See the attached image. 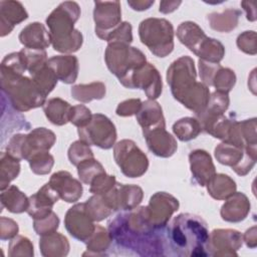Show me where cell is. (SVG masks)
Returning <instances> with one entry per match:
<instances>
[{
    "label": "cell",
    "instance_id": "obj_1",
    "mask_svg": "<svg viewBox=\"0 0 257 257\" xmlns=\"http://www.w3.org/2000/svg\"><path fill=\"white\" fill-rule=\"evenodd\" d=\"M111 240L141 256L165 255V240L150 223L147 207L122 211L107 223Z\"/></svg>",
    "mask_w": 257,
    "mask_h": 257
},
{
    "label": "cell",
    "instance_id": "obj_2",
    "mask_svg": "<svg viewBox=\"0 0 257 257\" xmlns=\"http://www.w3.org/2000/svg\"><path fill=\"white\" fill-rule=\"evenodd\" d=\"M167 82L172 95L195 114L202 112L209 101L210 89L201 81H197L194 59L183 55L174 60L167 69Z\"/></svg>",
    "mask_w": 257,
    "mask_h": 257
},
{
    "label": "cell",
    "instance_id": "obj_3",
    "mask_svg": "<svg viewBox=\"0 0 257 257\" xmlns=\"http://www.w3.org/2000/svg\"><path fill=\"white\" fill-rule=\"evenodd\" d=\"M209 235L207 223L200 216L191 213L179 214L168 227L171 248L180 256H208Z\"/></svg>",
    "mask_w": 257,
    "mask_h": 257
},
{
    "label": "cell",
    "instance_id": "obj_4",
    "mask_svg": "<svg viewBox=\"0 0 257 257\" xmlns=\"http://www.w3.org/2000/svg\"><path fill=\"white\" fill-rule=\"evenodd\" d=\"M80 16V7L74 1L61 2L46 18L50 42L54 50L70 54L80 49L83 43L81 32L74 28Z\"/></svg>",
    "mask_w": 257,
    "mask_h": 257
},
{
    "label": "cell",
    "instance_id": "obj_5",
    "mask_svg": "<svg viewBox=\"0 0 257 257\" xmlns=\"http://www.w3.org/2000/svg\"><path fill=\"white\" fill-rule=\"evenodd\" d=\"M0 79L3 94L8 97L11 106L18 112L43 106L47 100L34 81L24 74L1 71Z\"/></svg>",
    "mask_w": 257,
    "mask_h": 257
},
{
    "label": "cell",
    "instance_id": "obj_6",
    "mask_svg": "<svg viewBox=\"0 0 257 257\" xmlns=\"http://www.w3.org/2000/svg\"><path fill=\"white\" fill-rule=\"evenodd\" d=\"M104 61L122 84L134 71L147 63V58L143 51L128 43L109 42L104 51Z\"/></svg>",
    "mask_w": 257,
    "mask_h": 257
},
{
    "label": "cell",
    "instance_id": "obj_7",
    "mask_svg": "<svg viewBox=\"0 0 257 257\" xmlns=\"http://www.w3.org/2000/svg\"><path fill=\"white\" fill-rule=\"evenodd\" d=\"M174 27L165 18L151 17L139 25L141 42L157 57H166L174 49Z\"/></svg>",
    "mask_w": 257,
    "mask_h": 257
},
{
    "label": "cell",
    "instance_id": "obj_8",
    "mask_svg": "<svg viewBox=\"0 0 257 257\" xmlns=\"http://www.w3.org/2000/svg\"><path fill=\"white\" fill-rule=\"evenodd\" d=\"M56 142L55 134L46 127H36L28 134H16L10 138L6 152L13 158L22 161L39 152H49Z\"/></svg>",
    "mask_w": 257,
    "mask_h": 257
},
{
    "label": "cell",
    "instance_id": "obj_9",
    "mask_svg": "<svg viewBox=\"0 0 257 257\" xmlns=\"http://www.w3.org/2000/svg\"><path fill=\"white\" fill-rule=\"evenodd\" d=\"M113 159L127 178H140L148 171L147 155L132 140H121L113 146Z\"/></svg>",
    "mask_w": 257,
    "mask_h": 257
},
{
    "label": "cell",
    "instance_id": "obj_10",
    "mask_svg": "<svg viewBox=\"0 0 257 257\" xmlns=\"http://www.w3.org/2000/svg\"><path fill=\"white\" fill-rule=\"evenodd\" d=\"M77 134L82 142L102 150L111 149L117 137L114 123L102 113L92 114L86 125L77 128Z\"/></svg>",
    "mask_w": 257,
    "mask_h": 257
},
{
    "label": "cell",
    "instance_id": "obj_11",
    "mask_svg": "<svg viewBox=\"0 0 257 257\" xmlns=\"http://www.w3.org/2000/svg\"><path fill=\"white\" fill-rule=\"evenodd\" d=\"M218 163L231 167L239 176H246L255 166L257 161V150L248 151L230 142L223 141L214 151Z\"/></svg>",
    "mask_w": 257,
    "mask_h": 257
},
{
    "label": "cell",
    "instance_id": "obj_12",
    "mask_svg": "<svg viewBox=\"0 0 257 257\" xmlns=\"http://www.w3.org/2000/svg\"><path fill=\"white\" fill-rule=\"evenodd\" d=\"M122 85L131 89H142L148 98L153 100L160 97L163 90L162 76L159 70L150 62L134 71Z\"/></svg>",
    "mask_w": 257,
    "mask_h": 257
},
{
    "label": "cell",
    "instance_id": "obj_13",
    "mask_svg": "<svg viewBox=\"0 0 257 257\" xmlns=\"http://www.w3.org/2000/svg\"><path fill=\"white\" fill-rule=\"evenodd\" d=\"M179 201L167 192L155 193L147 207L148 217L151 225L156 229H163L170 221L173 214L179 209Z\"/></svg>",
    "mask_w": 257,
    "mask_h": 257
},
{
    "label": "cell",
    "instance_id": "obj_14",
    "mask_svg": "<svg viewBox=\"0 0 257 257\" xmlns=\"http://www.w3.org/2000/svg\"><path fill=\"white\" fill-rule=\"evenodd\" d=\"M242 234L235 229H214L209 235L208 253L211 256H237L242 247Z\"/></svg>",
    "mask_w": 257,
    "mask_h": 257
},
{
    "label": "cell",
    "instance_id": "obj_15",
    "mask_svg": "<svg viewBox=\"0 0 257 257\" xmlns=\"http://www.w3.org/2000/svg\"><path fill=\"white\" fill-rule=\"evenodd\" d=\"M66 231L74 239L86 242L94 232V221L88 215L85 204L77 203L69 208L64 217Z\"/></svg>",
    "mask_w": 257,
    "mask_h": 257
},
{
    "label": "cell",
    "instance_id": "obj_16",
    "mask_svg": "<svg viewBox=\"0 0 257 257\" xmlns=\"http://www.w3.org/2000/svg\"><path fill=\"white\" fill-rule=\"evenodd\" d=\"M93 20L95 34L98 38L104 36L121 23V9L119 1H94Z\"/></svg>",
    "mask_w": 257,
    "mask_h": 257
},
{
    "label": "cell",
    "instance_id": "obj_17",
    "mask_svg": "<svg viewBox=\"0 0 257 257\" xmlns=\"http://www.w3.org/2000/svg\"><path fill=\"white\" fill-rule=\"evenodd\" d=\"M256 126V117L242 121L233 119L225 142H230L248 151L257 150Z\"/></svg>",
    "mask_w": 257,
    "mask_h": 257
},
{
    "label": "cell",
    "instance_id": "obj_18",
    "mask_svg": "<svg viewBox=\"0 0 257 257\" xmlns=\"http://www.w3.org/2000/svg\"><path fill=\"white\" fill-rule=\"evenodd\" d=\"M48 183L58 194L59 198L66 203H75L82 196L81 182L73 178L67 171H59L52 174Z\"/></svg>",
    "mask_w": 257,
    "mask_h": 257
},
{
    "label": "cell",
    "instance_id": "obj_19",
    "mask_svg": "<svg viewBox=\"0 0 257 257\" xmlns=\"http://www.w3.org/2000/svg\"><path fill=\"white\" fill-rule=\"evenodd\" d=\"M29 198L27 214L33 219L38 220L48 216L52 212L54 204L60 199L55 190L46 183L35 194Z\"/></svg>",
    "mask_w": 257,
    "mask_h": 257
},
{
    "label": "cell",
    "instance_id": "obj_20",
    "mask_svg": "<svg viewBox=\"0 0 257 257\" xmlns=\"http://www.w3.org/2000/svg\"><path fill=\"white\" fill-rule=\"evenodd\" d=\"M190 170L194 181L201 187H205L216 175V168L212 157L205 150H194L189 155Z\"/></svg>",
    "mask_w": 257,
    "mask_h": 257
},
{
    "label": "cell",
    "instance_id": "obj_21",
    "mask_svg": "<svg viewBox=\"0 0 257 257\" xmlns=\"http://www.w3.org/2000/svg\"><path fill=\"white\" fill-rule=\"evenodd\" d=\"M143 136L149 150L157 157L170 158L178 149L176 139L166 131V127H159L143 133Z\"/></svg>",
    "mask_w": 257,
    "mask_h": 257
},
{
    "label": "cell",
    "instance_id": "obj_22",
    "mask_svg": "<svg viewBox=\"0 0 257 257\" xmlns=\"http://www.w3.org/2000/svg\"><path fill=\"white\" fill-rule=\"evenodd\" d=\"M28 18V13L21 2L13 0L0 1V36L8 35L15 25Z\"/></svg>",
    "mask_w": 257,
    "mask_h": 257
},
{
    "label": "cell",
    "instance_id": "obj_23",
    "mask_svg": "<svg viewBox=\"0 0 257 257\" xmlns=\"http://www.w3.org/2000/svg\"><path fill=\"white\" fill-rule=\"evenodd\" d=\"M225 201L220 210V215L224 221L239 223L246 219L250 212L251 204L244 193L235 192Z\"/></svg>",
    "mask_w": 257,
    "mask_h": 257
},
{
    "label": "cell",
    "instance_id": "obj_24",
    "mask_svg": "<svg viewBox=\"0 0 257 257\" xmlns=\"http://www.w3.org/2000/svg\"><path fill=\"white\" fill-rule=\"evenodd\" d=\"M136 117L143 130V133L159 127H166L162 106L156 100L147 99L143 101L139 112L136 114Z\"/></svg>",
    "mask_w": 257,
    "mask_h": 257
},
{
    "label": "cell",
    "instance_id": "obj_25",
    "mask_svg": "<svg viewBox=\"0 0 257 257\" xmlns=\"http://www.w3.org/2000/svg\"><path fill=\"white\" fill-rule=\"evenodd\" d=\"M48 65L54 71L58 80L63 83L71 84L78 76V59L72 54L52 56L48 59Z\"/></svg>",
    "mask_w": 257,
    "mask_h": 257
},
{
    "label": "cell",
    "instance_id": "obj_26",
    "mask_svg": "<svg viewBox=\"0 0 257 257\" xmlns=\"http://www.w3.org/2000/svg\"><path fill=\"white\" fill-rule=\"evenodd\" d=\"M18 39L25 48L45 50L50 44L49 31L44 24L32 22L25 26L19 33Z\"/></svg>",
    "mask_w": 257,
    "mask_h": 257
},
{
    "label": "cell",
    "instance_id": "obj_27",
    "mask_svg": "<svg viewBox=\"0 0 257 257\" xmlns=\"http://www.w3.org/2000/svg\"><path fill=\"white\" fill-rule=\"evenodd\" d=\"M144 191L140 186L118 184L115 185L116 211H127L137 208L143 201Z\"/></svg>",
    "mask_w": 257,
    "mask_h": 257
},
{
    "label": "cell",
    "instance_id": "obj_28",
    "mask_svg": "<svg viewBox=\"0 0 257 257\" xmlns=\"http://www.w3.org/2000/svg\"><path fill=\"white\" fill-rule=\"evenodd\" d=\"M39 249L44 257H63L69 253L70 245L64 235L53 232L40 237Z\"/></svg>",
    "mask_w": 257,
    "mask_h": 257
},
{
    "label": "cell",
    "instance_id": "obj_29",
    "mask_svg": "<svg viewBox=\"0 0 257 257\" xmlns=\"http://www.w3.org/2000/svg\"><path fill=\"white\" fill-rule=\"evenodd\" d=\"M241 16V11L235 8H228L222 12H212L207 15L210 27L221 33H229L234 30Z\"/></svg>",
    "mask_w": 257,
    "mask_h": 257
},
{
    "label": "cell",
    "instance_id": "obj_30",
    "mask_svg": "<svg viewBox=\"0 0 257 257\" xmlns=\"http://www.w3.org/2000/svg\"><path fill=\"white\" fill-rule=\"evenodd\" d=\"M43 111L47 119L55 125H64L69 122L71 105L60 97L47 99L44 103Z\"/></svg>",
    "mask_w": 257,
    "mask_h": 257
},
{
    "label": "cell",
    "instance_id": "obj_31",
    "mask_svg": "<svg viewBox=\"0 0 257 257\" xmlns=\"http://www.w3.org/2000/svg\"><path fill=\"white\" fill-rule=\"evenodd\" d=\"M177 37L193 53L207 37L204 30L193 21H184L177 28Z\"/></svg>",
    "mask_w": 257,
    "mask_h": 257
},
{
    "label": "cell",
    "instance_id": "obj_32",
    "mask_svg": "<svg viewBox=\"0 0 257 257\" xmlns=\"http://www.w3.org/2000/svg\"><path fill=\"white\" fill-rule=\"evenodd\" d=\"M209 195L215 200H226L232 196L236 190L237 185L235 181L228 175L216 174L206 185Z\"/></svg>",
    "mask_w": 257,
    "mask_h": 257
},
{
    "label": "cell",
    "instance_id": "obj_33",
    "mask_svg": "<svg viewBox=\"0 0 257 257\" xmlns=\"http://www.w3.org/2000/svg\"><path fill=\"white\" fill-rule=\"evenodd\" d=\"M0 199L2 208H6L9 212L14 214L26 212L29 206V198L14 185L1 191Z\"/></svg>",
    "mask_w": 257,
    "mask_h": 257
},
{
    "label": "cell",
    "instance_id": "obj_34",
    "mask_svg": "<svg viewBox=\"0 0 257 257\" xmlns=\"http://www.w3.org/2000/svg\"><path fill=\"white\" fill-rule=\"evenodd\" d=\"M71 96L82 103L90 102L91 100H99L105 96L106 87L101 81H93L90 83H79L71 87Z\"/></svg>",
    "mask_w": 257,
    "mask_h": 257
},
{
    "label": "cell",
    "instance_id": "obj_35",
    "mask_svg": "<svg viewBox=\"0 0 257 257\" xmlns=\"http://www.w3.org/2000/svg\"><path fill=\"white\" fill-rule=\"evenodd\" d=\"M86 243V252H84L83 256H101L105 255V252L109 249L112 240L108 233V230L102 226L95 225L94 232L90 236V238L85 242Z\"/></svg>",
    "mask_w": 257,
    "mask_h": 257
},
{
    "label": "cell",
    "instance_id": "obj_36",
    "mask_svg": "<svg viewBox=\"0 0 257 257\" xmlns=\"http://www.w3.org/2000/svg\"><path fill=\"white\" fill-rule=\"evenodd\" d=\"M20 173V161L13 158L7 152L0 155V190L3 191L9 187V184L15 180Z\"/></svg>",
    "mask_w": 257,
    "mask_h": 257
},
{
    "label": "cell",
    "instance_id": "obj_37",
    "mask_svg": "<svg viewBox=\"0 0 257 257\" xmlns=\"http://www.w3.org/2000/svg\"><path fill=\"white\" fill-rule=\"evenodd\" d=\"M84 204L88 215L94 222H100L114 212L104 195H93Z\"/></svg>",
    "mask_w": 257,
    "mask_h": 257
},
{
    "label": "cell",
    "instance_id": "obj_38",
    "mask_svg": "<svg viewBox=\"0 0 257 257\" xmlns=\"http://www.w3.org/2000/svg\"><path fill=\"white\" fill-rule=\"evenodd\" d=\"M201 132L200 122L196 117H182L173 124V133L182 142H189L196 139Z\"/></svg>",
    "mask_w": 257,
    "mask_h": 257
},
{
    "label": "cell",
    "instance_id": "obj_39",
    "mask_svg": "<svg viewBox=\"0 0 257 257\" xmlns=\"http://www.w3.org/2000/svg\"><path fill=\"white\" fill-rule=\"evenodd\" d=\"M30 76L44 96H47L54 89L58 81L57 76L48 65V62L44 67L40 68Z\"/></svg>",
    "mask_w": 257,
    "mask_h": 257
},
{
    "label": "cell",
    "instance_id": "obj_40",
    "mask_svg": "<svg viewBox=\"0 0 257 257\" xmlns=\"http://www.w3.org/2000/svg\"><path fill=\"white\" fill-rule=\"evenodd\" d=\"M21 55L23 57L26 70L29 72V74H33L40 68L44 67L47 62V53L45 50H39V49H30V48H22L20 50Z\"/></svg>",
    "mask_w": 257,
    "mask_h": 257
},
{
    "label": "cell",
    "instance_id": "obj_41",
    "mask_svg": "<svg viewBox=\"0 0 257 257\" xmlns=\"http://www.w3.org/2000/svg\"><path fill=\"white\" fill-rule=\"evenodd\" d=\"M236 79L237 78L234 70L220 65L214 74L212 86H214L217 91L229 93L235 86Z\"/></svg>",
    "mask_w": 257,
    "mask_h": 257
},
{
    "label": "cell",
    "instance_id": "obj_42",
    "mask_svg": "<svg viewBox=\"0 0 257 257\" xmlns=\"http://www.w3.org/2000/svg\"><path fill=\"white\" fill-rule=\"evenodd\" d=\"M76 168L80 182L85 185H90L95 177L102 173H105L103 166L94 158L88 159L80 163Z\"/></svg>",
    "mask_w": 257,
    "mask_h": 257
},
{
    "label": "cell",
    "instance_id": "obj_43",
    "mask_svg": "<svg viewBox=\"0 0 257 257\" xmlns=\"http://www.w3.org/2000/svg\"><path fill=\"white\" fill-rule=\"evenodd\" d=\"M27 162L35 175H47L54 165V158L49 152H39L31 156Z\"/></svg>",
    "mask_w": 257,
    "mask_h": 257
},
{
    "label": "cell",
    "instance_id": "obj_44",
    "mask_svg": "<svg viewBox=\"0 0 257 257\" xmlns=\"http://www.w3.org/2000/svg\"><path fill=\"white\" fill-rule=\"evenodd\" d=\"M67 156H68L69 162L75 167H77L80 163L88 159L94 158L93 152L91 151L90 146L82 142L81 140L75 141L70 145V147L68 148Z\"/></svg>",
    "mask_w": 257,
    "mask_h": 257
},
{
    "label": "cell",
    "instance_id": "obj_45",
    "mask_svg": "<svg viewBox=\"0 0 257 257\" xmlns=\"http://www.w3.org/2000/svg\"><path fill=\"white\" fill-rule=\"evenodd\" d=\"M8 255L10 257L27 256L32 257L34 255L33 244L31 241L22 235H17L11 239L8 247Z\"/></svg>",
    "mask_w": 257,
    "mask_h": 257
},
{
    "label": "cell",
    "instance_id": "obj_46",
    "mask_svg": "<svg viewBox=\"0 0 257 257\" xmlns=\"http://www.w3.org/2000/svg\"><path fill=\"white\" fill-rule=\"evenodd\" d=\"M104 41L109 42H124L131 44L133 41V27L127 21L121 22L118 26L108 32L104 38Z\"/></svg>",
    "mask_w": 257,
    "mask_h": 257
},
{
    "label": "cell",
    "instance_id": "obj_47",
    "mask_svg": "<svg viewBox=\"0 0 257 257\" xmlns=\"http://www.w3.org/2000/svg\"><path fill=\"white\" fill-rule=\"evenodd\" d=\"M59 227V218L58 216L52 211L48 216L33 220V229L35 233L39 236H44L56 232Z\"/></svg>",
    "mask_w": 257,
    "mask_h": 257
},
{
    "label": "cell",
    "instance_id": "obj_48",
    "mask_svg": "<svg viewBox=\"0 0 257 257\" xmlns=\"http://www.w3.org/2000/svg\"><path fill=\"white\" fill-rule=\"evenodd\" d=\"M116 184L114 176L102 173L95 177L90 183L89 192L93 195H104L108 193Z\"/></svg>",
    "mask_w": 257,
    "mask_h": 257
},
{
    "label": "cell",
    "instance_id": "obj_49",
    "mask_svg": "<svg viewBox=\"0 0 257 257\" xmlns=\"http://www.w3.org/2000/svg\"><path fill=\"white\" fill-rule=\"evenodd\" d=\"M229 104H230L229 94L226 92L215 90L213 93L210 94V98L205 109L211 112L224 114L225 111L228 109Z\"/></svg>",
    "mask_w": 257,
    "mask_h": 257
},
{
    "label": "cell",
    "instance_id": "obj_50",
    "mask_svg": "<svg viewBox=\"0 0 257 257\" xmlns=\"http://www.w3.org/2000/svg\"><path fill=\"white\" fill-rule=\"evenodd\" d=\"M236 44L238 48L246 54L255 55L257 53L256 32L254 30H247L238 35Z\"/></svg>",
    "mask_w": 257,
    "mask_h": 257
},
{
    "label": "cell",
    "instance_id": "obj_51",
    "mask_svg": "<svg viewBox=\"0 0 257 257\" xmlns=\"http://www.w3.org/2000/svg\"><path fill=\"white\" fill-rule=\"evenodd\" d=\"M92 113L88 107L84 104H77L71 107L69 122L78 127H82L86 125L91 119Z\"/></svg>",
    "mask_w": 257,
    "mask_h": 257
},
{
    "label": "cell",
    "instance_id": "obj_52",
    "mask_svg": "<svg viewBox=\"0 0 257 257\" xmlns=\"http://www.w3.org/2000/svg\"><path fill=\"white\" fill-rule=\"evenodd\" d=\"M198 65H199V75L201 78V82L207 85L208 87L212 86V80H213L214 74L221 64L199 59Z\"/></svg>",
    "mask_w": 257,
    "mask_h": 257
},
{
    "label": "cell",
    "instance_id": "obj_53",
    "mask_svg": "<svg viewBox=\"0 0 257 257\" xmlns=\"http://www.w3.org/2000/svg\"><path fill=\"white\" fill-rule=\"evenodd\" d=\"M142 100L140 98H130L125 99L118 103L115 109V113L118 116H132L136 115L141 106H142Z\"/></svg>",
    "mask_w": 257,
    "mask_h": 257
},
{
    "label": "cell",
    "instance_id": "obj_54",
    "mask_svg": "<svg viewBox=\"0 0 257 257\" xmlns=\"http://www.w3.org/2000/svg\"><path fill=\"white\" fill-rule=\"evenodd\" d=\"M19 231L18 224L7 217L0 218V239L2 241L13 239Z\"/></svg>",
    "mask_w": 257,
    "mask_h": 257
},
{
    "label": "cell",
    "instance_id": "obj_55",
    "mask_svg": "<svg viewBox=\"0 0 257 257\" xmlns=\"http://www.w3.org/2000/svg\"><path fill=\"white\" fill-rule=\"evenodd\" d=\"M243 241L245 242L248 248L254 249L257 246V227L253 226L246 230V232L242 235Z\"/></svg>",
    "mask_w": 257,
    "mask_h": 257
},
{
    "label": "cell",
    "instance_id": "obj_56",
    "mask_svg": "<svg viewBox=\"0 0 257 257\" xmlns=\"http://www.w3.org/2000/svg\"><path fill=\"white\" fill-rule=\"evenodd\" d=\"M256 1H241V6L246 13V18L249 21H255L257 18L256 13Z\"/></svg>",
    "mask_w": 257,
    "mask_h": 257
},
{
    "label": "cell",
    "instance_id": "obj_57",
    "mask_svg": "<svg viewBox=\"0 0 257 257\" xmlns=\"http://www.w3.org/2000/svg\"><path fill=\"white\" fill-rule=\"evenodd\" d=\"M154 0H128L127 5L136 11L148 10L152 5H154Z\"/></svg>",
    "mask_w": 257,
    "mask_h": 257
},
{
    "label": "cell",
    "instance_id": "obj_58",
    "mask_svg": "<svg viewBox=\"0 0 257 257\" xmlns=\"http://www.w3.org/2000/svg\"><path fill=\"white\" fill-rule=\"evenodd\" d=\"M182 4V1H161L159 11L163 14H169L174 12Z\"/></svg>",
    "mask_w": 257,
    "mask_h": 257
}]
</instances>
